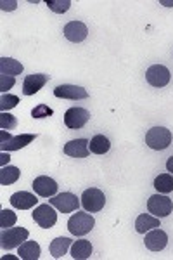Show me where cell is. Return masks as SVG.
Instances as JSON below:
<instances>
[{
  "mask_svg": "<svg viewBox=\"0 0 173 260\" xmlns=\"http://www.w3.org/2000/svg\"><path fill=\"white\" fill-rule=\"evenodd\" d=\"M95 225V220L90 213L87 212H77L70 217L67 220V229L73 236H85V234L90 233Z\"/></svg>",
  "mask_w": 173,
  "mask_h": 260,
  "instance_id": "1",
  "label": "cell"
},
{
  "mask_svg": "<svg viewBox=\"0 0 173 260\" xmlns=\"http://www.w3.org/2000/svg\"><path fill=\"white\" fill-rule=\"evenodd\" d=\"M146 144L154 151H163L171 144V132L164 127H153L146 134Z\"/></svg>",
  "mask_w": 173,
  "mask_h": 260,
  "instance_id": "2",
  "label": "cell"
},
{
  "mask_svg": "<svg viewBox=\"0 0 173 260\" xmlns=\"http://www.w3.org/2000/svg\"><path fill=\"white\" fill-rule=\"evenodd\" d=\"M29 233L24 228H9L4 229L2 234H0V246L2 250H12L16 246H21L24 241L28 240Z\"/></svg>",
  "mask_w": 173,
  "mask_h": 260,
  "instance_id": "3",
  "label": "cell"
},
{
  "mask_svg": "<svg viewBox=\"0 0 173 260\" xmlns=\"http://www.w3.org/2000/svg\"><path fill=\"white\" fill-rule=\"evenodd\" d=\"M82 205L87 212L90 213H95V212H100L106 205V194H104L100 189L97 187H90V189H85L82 194Z\"/></svg>",
  "mask_w": 173,
  "mask_h": 260,
  "instance_id": "4",
  "label": "cell"
},
{
  "mask_svg": "<svg viewBox=\"0 0 173 260\" xmlns=\"http://www.w3.org/2000/svg\"><path fill=\"white\" fill-rule=\"evenodd\" d=\"M147 210L153 213L154 217H168L173 212V201L166 194H153L147 200Z\"/></svg>",
  "mask_w": 173,
  "mask_h": 260,
  "instance_id": "5",
  "label": "cell"
},
{
  "mask_svg": "<svg viewBox=\"0 0 173 260\" xmlns=\"http://www.w3.org/2000/svg\"><path fill=\"white\" fill-rule=\"evenodd\" d=\"M33 220H35L42 229H50V228H54L57 222V212L54 210V207L50 203L39 205V207L33 210Z\"/></svg>",
  "mask_w": 173,
  "mask_h": 260,
  "instance_id": "6",
  "label": "cell"
},
{
  "mask_svg": "<svg viewBox=\"0 0 173 260\" xmlns=\"http://www.w3.org/2000/svg\"><path fill=\"white\" fill-rule=\"evenodd\" d=\"M170 78H171L170 70L163 64H153L146 71V80L149 82V85L158 87V89L166 87L170 83Z\"/></svg>",
  "mask_w": 173,
  "mask_h": 260,
  "instance_id": "7",
  "label": "cell"
},
{
  "mask_svg": "<svg viewBox=\"0 0 173 260\" xmlns=\"http://www.w3.org/2000/svg\"><path fill=\"white\" fill-rule=\"evenodd\" d=\"M49 203L54 208H57L61 213H71V212H77L80 208V198L71 194V192H61V194L52 196L49 200Z\"/></svg>",
  "mask_w": 173,
  "mask_h": 260,
  "instance_id": "8",
  "label": "cell"
},
{
  "mask_svg": "<svg viewBox=\"0 0 173 260\" xmlns=\"http://www.w3.org/2000/svg\"><path fill=\"white\" fill-rule=\"evenodd\" d=\"M88 120H90V113L85 108H70L64 113V123L71 130H78L85 127Z\"/></svg>",
  "mask_w": 173,
  "mask_h": 260,
  "instance_id": "9",
  "label": "cell"
},
{
  "mask_svg": "<svg viewBox=\"0 0 173 260\" xmlns=\"http://www.w3.org/2000/svg\"><path fill=\"white\" fill-rule=\"evenodd\" d=\"M33 191L37 192L42 198H52V196L57 194V182L54 179L47 177V175H40L33 180Z\"/></svg>",
  "mask_w": 173,
  "mask_h": 260,
  "instance_id": "10",
  "label": "cell"
},
{
  "mask_svg": "<svg viewBox=\"0 0 173 260\" xmlns=\"http://www.w3.org/2000/svg\"><path fill=\"white\" fill-rule=\"evenodd\" d=\"M146 248L151 251H161L168 245V234L161 229H151L144 238Z\"/></svg>",
  "mask_w": 173,
  "mask_h": 260,
  "instance_id": "11",
  "label": "cell"
},
{
  "mask_svg": "<svg viewBox=\"0 0 173 260\" xmlns=\"http://www.w3.org/2000/svg\"><path fill=\"white\" fill-rule=\"evenodd\" d=\"M64 37L70 42H75V44H80V42H83L87 39L88 35V28L85 23H82V21H71V23H67L64 26Z\"/></svg>",
  "mask_w": 173,
  "mask_h": 260,
  "instance_id": "12",
  "label": "cell"
},
{
  "mask_svg": "<svg viewBox=\"0 0 173 260\" xmlns=\"http://www.w3.org/2000/svg\"><path fill=\"white\" fill-rule=\"evenodd\" d=\"M50 80L49 75H44V73H33V75H28L23 82V94L24 95H33L37 94L40 89H44V85Z\"/></svg>",
  "mask_w": 173,
  "mask_h": 260,
  "instance_id": "13",
  "label": "cell"
},
{
  "mask_svg": "<svg viewBox=\"0 0 173 260\" xmlns=\"http://www.w3.org/2000/svg\"><path fill=\"white\" fill-rule=\"evenodd\" d=\"M54 95L59 99L80 101V99H87L88 92L83 89V87H78V85H59L54 89Z\"/></svg>",
  "mask_w": 173,
  "mask_h": 260,
  "instance_id": "14",
  "label": "cell"
},
{
  "mask_svg": "<svg viewBox=\"0 0 173 260\" xmlns=\"http://www.w3.org/2000/svg\"><path fill=\"white\" fill-rule=\"evenodd\" d=\"M39 200H37L35 194L31 192H26V191H19V192H14L11 196V205L18 210H28V208H33L37 207Z\"/></svg>",
  "mask_w": 173,
  "mask_h": 260,
  "instance_id": "15",
  "label": "cell"
},
{
  "mask_svg": "<svg viewBox=\"0 0 173 260\" xmlns=\"http://www.w3.org/2000/svg\"><path fill=\"white\" fill-rule=\"evenodd\" d=\"M64 153L71 158H87L88 154H90L88 141L87 139H75V141L66 142Z\"/></svg>",
  "mask_w": 173,
  "mask_h": 260,
  "instance_id": "16",
  "label": "cell"
},
{
  "mask_svg": "<svg viewBox=\"0 0 173 260\" xmlns=\"http://www.w3.org/2000/svg\"><path fill=\"white\" fill-rule=\"evenodd\" d=\"M35 134H21V136H16L12 137L11 141H7L6 144H0V149L2 151H18L21 148H26V146L29 144V142L35 141Z\"/></svg>",
  "mask_w": 173,
  "mask_h": 260,
  "instance_id": "17",
  "label": "cell"
},
{
  "mask_svg": "<svg viewBox=\"0 0 173 260\" xmlns=\"http://www.w3.org/2000/svg\"><path fill=\"white\" fill-rule=\"evenodd\" d=\"M156 228H161V225H159V217L149 215V213H141V215L137 217V220H135V229L141 234L149 233L151 229H156Z\"/></svg>",
  "mask_w": 173,
  "mask_h": 260,
  "instance_id": "18",
  "label": "cell"
},
{
  "mask_svg": "<svg viewBox=\"0 0 173 260\" xmlns=\"http://www.w3.org/2000/svg\"><path fill=\"white\" fill-rule=\"evenodd\" d=\"M92 243L87 241V240H78V241H73L71 245V257L75 260H85V258H90L92 255Z\"/></svg>",
  "mask_w": 173,
  "mask_h": 260,
  "instance_id": "19",
  "label": "cell"
},
{
  "mask_svg": "<svg viewBox=\"0 0 173 260\" xmlns=\"http://www.w3.org/2000/svg\"><path fill=\"white\" fill-rule=\"evenodd\" d=\"M24 66L19 61L12 59V57H0V75H9V77H16L21 75Z\"/></svg>",
  "mask_w": 173,
  "mask_h": 260,
  "instance_id": "20",
  "label": "cell"
},
{
  "mask_svg": "<svg viewBox=\"0 0 173 260\" xmlns=\"http://www.w3.org/2000/svg\"><path fill=\"white\" fill-rule=\"evenodd\" d=\"M88 149H90V153H94V154H106L108 151L111 149V142H109L106 136L97 134V136H94L90 141H88Z\"/></svg>",
  "mask_w": 173,
  "mask_h": 260,
  "instance_id": "21",
  "label": "cell"
},
{
  "mask_svg": "<svg viewBox=\"0 0 173 260\" xmlns=\"http://www.w3.org/2000/svg\"><path fill=\"white\" fill-rule=\"evenodd\" d=\"M18 255H19V258H24V260H39L40 258V245L37 241L26 240L19 246Z\"/></svg>",
  "mask_w": 173,
  "mask_h": 260,
  "instance_id": "22",
  "label": "cell"
},
{
  "mask_svg": "<svg viewBox=\"0 0 173 260\" xmlns=\"http://www.w3.org/2000/svg\"><path fill=\"white\" fill-rule=\"evenodd\" d=\"M71 245H73V241H71L70 238H56V240L50 243V255H52L54 258L64 257L66 251L71 248Z\"/></svg>",
  "mask_w": 173,
  "mask_h": 260,
  "instance_id": "23",
  "label": "cell"
},
{
  "mask_svg": "<svg viewBox=\"0 0 173 260\" xmlns=\"http://www.w3.org/2000/svg\"><path fill=\"white\" fill-rule=\"evenodd\" d=\"M21 172L18 167H2L0 169V184L2 186H11L19 179Z\"/></svg>",
  "mask_w": 173,
  "mask_h": 260,
  "instance_id": "24",
  "label": "cell"
},
{
  "mask_svg": "<svg viewBox=\"0 0 173 260\" xmlns=\"http://www.w3.org/2000/svg\"><path fill=\"white\" fill-rule=\"evenodd\" d=\"M154 187L161 194H168L173 191V175L171 174H161L154 179Z\"/></svg>",
  "mask_w": 173,
  "mask_h": 260,
  "instance_id": "25",
  "label": "cell"
},
{
  "mask_svg": "<svg viewBox=\"0 0 173 260\" xmlns=\"http://www.w3.org/2000/svg\"><path fill=\"white\" fill-rule=\"evenodd\" d=\"M16 220H18V215H16L12 210H7V208H4L2 212H0V228L2 229H9L12 225L16 224Z\"/></svg>",
  "mask_w": 173,
  "mask_h": 260,
  "instance_id": "26",
  "label": "cell"
},
{
  "mask_svg": "<svg viewBox=\"0 0 173 260\" xmlns=\"http://www.w3.org/2000/svg\"><path fill=\"white\" fill-rule=\"evenodd\" d=\"M19 103V98L18 95H12V94H2V98H0V110L4 111H9L12 108H16Z\"/></svg>",
  "mask_w": 173,
  "mask_h": 260,
  "instance_id": "27",
  "label": "cell"
},
{
  "mask_svg": "<svg viewBox=\"0 0 173 260\" xmlns=\"http://www.w3.org/2000/svg\"><path fill=\"white\" fill-rule=\"evenodd\" d=\"M47 6L52 12H57V14H62L71 7L70 0H47Z\"/></svg>",
  "mask_w": 173,
  "mask_h": 260,
  "instance_id": "28",
  "label": "cell"
},
{
  "mask_svg": "<svg viewBox=\"0 0 173 260\" xmlns=\"http://www.w3.org/2000/svg\"><path fill=\"white\" fill-rule=\"evenodd\" d=\"M16 125H18L16 116H12L11 113H7V111L0 113V128H2V130H12Z\"/></svg>",
  "mask_w": 173,
  "mask_h": 260,
  "instance_id": "29",
  "label": "cell"
},
{
  "mask_svg": "<svg viewBox=\"0 0 173 260\" xmlns=\"http://www.w3.org/2000/svg\"><path fill=\"white\" fill-rule=\"evenodd\" d=\"M52 115H54L52 108H49L47 104H39V106H35L31 111L33 118H49V116H52Z\"/></svg>",
  "mask_w": 173,
  "mask_h": 260,
  "instance_id": "30",
  "label": "cell"
},
{
  "mask_svg": "<svg viewBox=\"0 0 173 260\" xmlns=\"http://www.w3.org/2000/svg\"><path fill=\"white\" fill-rule=\"evenodd\" d=\"M16 83V78L14 77H9V75H0V90L2 94H7Z\"/></svg>",
  "mask_w": 173,
  "mask_h": 260,
  "instance_id": "31",
  "label": "cell"
},
{
  "mask_svg": "<svg viewBox=\"0 0 173 260\" xmlns=\"http://www.w3.org/2000/svg\"><path fill=\"white\" fill-rule=\"evenodd\" d=\"M16 6H18V2H6V0H2V2H0L2 11H12V9H16Z\"/></svg>",
  "mask_w": 173,
  "mask_h": 260,
  "instance_id": "32",
  "label": "cell"
},
{
  "mask_svg": "<svg viewBox=\"0 0 173 260\" xmlns=\"http://www.w3.org/2000/svg\"><path fill=\"white\" fill-rule=\"evenodd\" d=\"M11 139H12V136L7 132V130H0V144H6V142Z\"/></svg>",
  "mask_w": 173,
  "mask_h": 260,
  "instance_id": "33",
  "label": "cell"
},
{
  "mask_svg": "<svg viewBox=\"0 0 173 260\" xmlns=\"http://www.w3.org/2000/svg\"><path fill=\"white\" fill-rule=\"evenodd\" d=\"M9 160H11L9 153H7V151H2V154H0V165L6 167V163H9Z\"/></svg>",
  "mask_w": 173,
  "mask_h": 260,
  "instance_id": "34",
  "label": "cell"
},
{
  "mask_svg": "<svg viewBox=\"0 0 173 260\" xmlns=\"http://www.w3.org/2000/svg\"><path fill=\"white\" fill-rule=\"evenodd\" d=\"M166 170L173 175V156L168 158V161H166Z\"/></svg>",
  "mask_w": 173,
  "mask_h": 260,
  "instance_id": "35",
  "label": "cell"
}]
</instances>
